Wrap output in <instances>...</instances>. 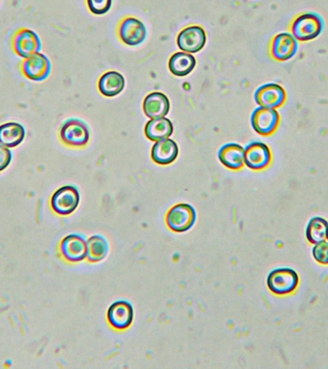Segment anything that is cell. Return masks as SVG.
<instances>
[{"mask_svg": "<svg viewBox=\"0 0 328 369\" xmlns=\"http://www.w3.org/2000/svg\"><path fill=\"white\" fill-rule=\"evenodd\" d=\"M113 0H88L89 10L94 15H104L112 7Z\"/></svg>", "mask_w": 328, "mask_h": 369, "instance_id": "obj_25", "label": "cell"}, {"mask_svg": "<svg viewBox=\"0 0 328 369\" xmlns=\"http://www.w3.org/2000/svg\"><path fill=\"white\" fill-rule=\"evenodd\" d=\"M196 221V213L188 204H178L174 206L166 216L168 227L175 232H186L193 226Z\"/></svg>", "mask_w": 328, "mask_h": 369, "instance_id": "obj_4", "label": "cell"}, {"mask_svg": "<svg viewBox=\"0 0 328 369\" xmlns=\"http://www.w3.org/2000/svg\"><path fill=\"white\" fill-rule=\"evenodd\" d=\"M299 50V43L291 33L283 32L276 35L271 46L272 56L278 61H288L295 55Z\"/></svg>", "mask_w": 328, "mask_h": 369, "instance_id": "obj_12", "label": "cell"}, {"mask_svg": "<svg viewBox=\"0 0 328 369\" xmlns=\"http://www.w3.org/2000/svg\"><path fill=\"white\" fill-rule=\"evenodd\" d=\"M207 42V35L200 26H189L179 34L177 43L179 48L183 53L194 54L204 48Z\"/></svg>", "mask_w": 328, "mask_h": 369, "instance_id": "obj_7", "label": "cell"}, {"mask_svg": "<svg viewBox=\"0 0 328 369\" xmlns=\"http://www.w3.org/2000/svg\"><path fill=\"white\" fill-rule=\"evenodd\" d=\"M267 285L273 294H289L297 289L299 275L291 268H278L268 275Z\"/></svg>", "mask_w": 328, "mask_h": 369, "instance_id": "obj_2", "label": "cell"}, {"mask_svg": "<svg viewBox=\"0 0 328 369\" xmlns=\"http://www.w3.org/2000/svg\"><path fill=\"white\" fill-rule=\"evenodd\" d=\"M61 252L69 262H81L86 258V241L79 235L67 236L62 241Z\"/></svg>", "mask_w": 328, "mask_h": 369, "instance_id": "obj_15", "label": "cell"}, {"mask_svg": "<svg viewBox=\"0 0 328 369\" xmlns=\"http://www.w3.org/2000/svg\"><path fill=\"white\" fill-rule=\"evenodd\" d=\"M100 92L105 97L118 96L125 88V79L120 73L116 72H106L100 78L98 83Z\"/></svg>", "mask_w": 328, "mask_h": 369, "instance_id": "obj_21", "label": "cell"}, {"mask_svg": "<svg viewBox=\"0 0 328 369\" xmlns=\"http://www.w3.org/2000/svg\"><path fill=\"white\" fill-rule=\"evenodd\" d=\"M251 123L254 131L260 135L268 136L273 134L278 128L279 115L278 111L272 108L259 106L251 114Z\"/></svg>", "mask_w": 328, "mask_h": 369, "instance_id": "obj_5", "label": "cell"}, {"mask_svg": "<svg viewBox=\"0 0 328 369\" xmlns=\"http://www.w3.org/2000/svg\"><path fill=\"white\" fill-rule=\"evenodd\" d=\"M80 203V194L73 186L62 187L51 197V207L56 214L69 216L77 209Z\"/></svg>", "mask_w": 328, "mask_h": 369, "instance_id": "obj_3", "label": "cell"}, {"mask_svg": "<svg viewBox=\"0 0 328 369\" xmlns=\"http://www.w3.org/2000/svg\"><path fill=\"white\" fill-rule=\"evenodd\" d=\"M26 129L18 122H6L0 126V143L8 148H17L26 138Z\"/></svg>", "mask_w": 328, "mask_h": 369, "instance_id": "obj_19", "label": "cell"}, {"mask_svg": "<svg viewBox=\"0 0 328 369\" xmlns=\"http://www.w3.org/2000/svg\"><path fill=\"white\" fill-rule=\"evenodd\" d=\"M272 155L267 145L260 142L249 143L245 148V165L251 170H264L270 165Z\"/></svg>", "mask_w": 328, "mask_h": 369, "instance_id": "obj_11", "label": "cell"}, {"mask_svg": "<svg viewBox=\"0 0 328 369\" xmlns=\"http://www.w3.org/2000/svg\"><path fill=\"white\" fill-rule=\"evenodd\" d=\"M108 250L107 241L100 236H94L86 241V258L89 262H100Z\"/></svg>", "mask_w": 328, "mask_h": 369, "instance_id": "obj_23", "label": "cell"}, {"mask_svg": "<svg viewBox=\"0 0 328 369\" xmlns=\"http://www.w3.org/2000/svg\"><path fill=\"white\" fill-rule=\"evenodd\" d=\"M60 136L67 145L83 146L89 141V130L83 121L72 119L62 124Z\"/></svg>", "mask_w": 328, "mask_h": 369, "instance_id": "obj_6", "label": "cell"}, {"mask_svg": "<svg viewBox=\"0 0 328 369\" xmlns=\"http://www.w3.org/2000/svg\"><path fill=\"white\" fill-rule=\"evenodd\" d=\"M108 319L115 329L124 330L132 324L134 319V310L131 304L126 301H118L110 307Z\"/></svg>", "mask_w": 328, "mask_h": 369, "instance_id": "obj_14", "label": "cell"}, {"mask_svg": "<svg viewBox=\"0 0 328 369\" xmlns=\"http://www.w3.org/2000/svg\"><path fill=\"white\" fill-rule=\"evenodd\" d=\"M328 222L322 218H313L306 227V238L309 243L316 244L327 238Z\"/></svg>", "mask_w": 328, "mask_h": 369, "instance_id": "obj_24", "label": "cell"}, {"mask_svg": "<svg viewBox=\"0 0 328 369\" xmlns=\"http://www.w3.org/2000/svg\"><path fill=\"white\" fill-rule=\"evenodd\" d=\"M12 159L13 155L10 148L0 143V172H4L9 167Z\"/></svg>", "mask_w": 328, "mask_h": 369, "instance_id": "obj_27", "label": "cell"}, {"mask_svg": "<svg viewBox=\"0 0 328 369\" xmlns=\"http://www.w3.org/2000/svg\"><path fill=\"white\" fill-rule=\"evenodd\" d=\"M23 72L24 75L30 80L40 81L45 80L51 72V62L43 53H36L26 58L23 64Z\"/></svg>", "mask_w": 328, "mask_h": 369, "instance_id": "obj_10", "label": "cell"}, {"mask_svg": "<svg viewBox=\"0 0 328 369\" xmlns=\"http://www.w3.org/2000/svg\"><path fill=\"white\" fill-rule=\"evenodd\" d=\"M169 99L162 92H151L143 102V111L150 119L164 118L169 113Z\"/></svg>", "mask_w": 328, "mask_h": 369, "instance_id": "obj_16", "label": "cell"}, {"mask_svg": "<svg viewBox=\"0 0 328 369\" xmlns=\"http://www.w3.org/2000/svg\"><path fill=\"white\" fill-rule=\"evenodd\" d=\"M292 35L300 42L316 39L324 30V21L317 13H306L295 18L292 24Z\"/></svg>", "mask_w": 328, "mask_h": 369, "instance_id": "obj_1", "label": "cell"}, {"mask_svg": "<svg viewBox=\"0 0 328 369\" xmlns=\"http://www.w3.org/2000/svg\"><path fill=\"white\" fill-rule=\"evenodd\" d=\"M174 132L172 122L166 118L152 119L146 124L145 135L149 140L158 142L162 138H169Z\"/></svg>", "mask_w": 328, "mask_h": 369, "instance_id": "obj_20", "label": "cell"}, {"mask_svg": "<svg viewBox=\"0 0 328 369\" xmlns=\"http://www.w3.org/2000/svg\"><path fill=\"white\" fill-rule=\"evenodd\" d=\"M146 35L147 31L145 24L137 18H126L119 27V36L122 42L130 46L138 45L145 42Z\"/></svg>", "mask_w": 328, "mask_h": 369, "instance_id": "obj_13", "label": "cell"}, {"mask_svg": "<svg viewBox=\"0 0 328 369\" xmlns=\"http://www.w3.org/2000/svg\"><path fill=\"white\" fill-rule=\"evenodd\" d=\"M196 59L191 53H177L169 60V70L173 75L183 77L195 69Z\"/></svg>", "mask_w": 328, "mask_h": 369, "instance_id": "obj_22", "label": "cell"}, {"mask_svg": "<svg viewBox=\"0 0 328 369\" xmlns=\"http://www.w3.org/2000/svg\"><path fill=\"white\" fill-rule=\"evenodd\" d=\"M285 99V91L283 87L276 83L265 84L254 92V100L262 107L276 109L283 105Z\"/></svg>", "mask_w": 328, "mask_h": 369, "instance_id": "obj_8", "label": "cell"}, {"mask_svg": "<svg viewBox=\"0 0 328 369\" xmlns=\"http://www.w3.org/2000/svg\"><path fill=\"white\" fill-rule=\"evenodd\" d=\"M222 164L230 170H240L245 165V149L237 143H227L218 152Z\"/></svg>", "mask_w": 328, "mask_h": 369, "instance_id": "obj_17", "label": "cell"}, {"mask_svg": "<svg viewBox=\"0 0 328 369\" xmlns=\"http://www.w3.org/2000/svg\"><path fill=\"white\" fill-rule=\"evenodd\" d=\"M327 240H328V230H327Z\"/></svg>", "mask_w": 328, "mask_h": 369, "instance_id": "obj_28", "label": "cell"}, {"mask_svg": "<svg viewBox=\"0 0 328 369\" xmlns=\"http://www.w3.org/2000/svg\"><path fill=\"white\" fill-rule=\"evenodd\" d=\"M13 50L21 58H29L42 50L40 37L33 30L23 29L18 31L13 42Z\"/></svg>", "mask_w": 328, "mask_h": 369, "instance_id": "obj_9", "label": "cell"}, {"mask_svg": "<svg viewBox=\"0 0 328 369\" xmlns=\"http://www.w3.org/2000/svg\"><path fill=\"white\" fill-rule=\"evenodd\" d=\"M152 159L159 165H169L179 155L177 143L172 138H162L154 143L152 148Z\"/></svg>", "mask_w": 328, "mask_h": 369, "instance_id": "obj_18", "label": "cell"}, {"mask_svg": "<svg viewBox=\"0 0 328 369\" xmlns=\"http://www.w3.org/2000/svg\"><path fill=\"white\" fill-rule=\"evenodd\" d=\"M312 253L314 259L319 264L328 265V241H322L321 243H316Z\"/></svg>", "mask_w": 328, "mask_h": 369, "instance_id": "obj_26", "label": "cell"}]
</instances>
